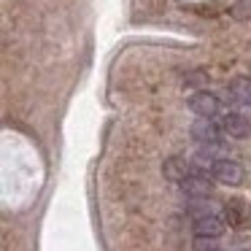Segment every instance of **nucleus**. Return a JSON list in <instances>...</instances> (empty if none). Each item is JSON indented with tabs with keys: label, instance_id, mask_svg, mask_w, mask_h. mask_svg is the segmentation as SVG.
Segmentation results:
<instances>
[{
	"label": "nucleus",
	"instance_id": "nucleus-1",
	"mask_svg": "<svg viewBox=\"0 0 251 251\" xmlns=\"http://www.w3.org/2000/svg\"><path fill=\"white\" fill-rule=\"evenodd\" d=\"M222 125L213 119H200L197 116V122L189 127V135L195 138V143H200L202 149L205 146H219V141H222Z\"/></svg>",
	"mask_w": 251,
	"mask_h": 251
},
{
	"label": "nucleus",
	"instance_id": "nucleus-8",
	"mask_svg": "<svg viewBox=\"0 0 251 251\" xmlns=\"http://www.w3.org/2000/svg\"><path fill=\"white\" fill-rule=\"evenodd\" d=\"M227 95L232 103L238 105H251V78H232V81L227 84Z\"/></svg>",
	"mask_w": 251,
	"mask_h": 251
},
{
	"label": "nucleus",
	"instance_id": "nucleus-9",
	"mask_svg": "<svg viewBox=\"0 0 251 251\" xmlns=\"http://www.w3.org/2000/svg\"><path fill=\"white\" fill-rule=\"evenodd\" d=\"M246 208H243V202L240 200H232V202H227L224 205V222L229 224V227H240V224L246 222Z\"/></svg>",
	"mask_w": 251,
	"mask_h": 251
},
{
	"label": "nucleus",
	"instance_id": "nucleus-11",
	"mask_svg": "<svg viewBox=\"0 0 251 251\" xmlns=\"http://www.w3.org/2000/svg\"><path fill=\"white\" fill-rule=\"evenodd\" d=\"M216 240L219 238H195V251H222Z\"/></svg>",
	"mask_w": 251,
	"mask_h": 251
},
{
	"label": "nucleus",
	"instance_id": "nucleus-4",
	"mask_svg": "<svg viewBox=\"0 0 251 251\" xmlns=\"http://www.w3.org/2000/svg\"><path fill=\"white\" fill-rule=\"evenodd\" d=\"M222 130H224V135H229V138H238V141H243V138H251V122L246 119L243 114H235V111H229V114H224L222 116Z\"/></svg>",
	"mask_w": 251,
	"mask_h": 251
},
{
	"label": "nucleus",
	"instance_id": "nucleus-2",
	"mask_svg": "<svg viewBox=\"0 0 251 251\" xmlns=\"http://www.w3.org/2000/svg\"><path fill=\"white\" fill-rule=\"evenodd\" d=\"M211 173H213V178L224 186H238V184H243V178H246L243 165L235 162V159H216V162L211 165Z\"/></svg>",
	"mask_w": 251,
	"mask_h": 251
},
{
	"label": "nucleus",
	"instance_id": "nucleus-10",
	"mask_svg": "<svg viewBox=\"0 0 251 251\" xmlns=\"http://www.w3.org/2000/svg\"><path fill=\"white\" fill-rule=\"evenodd\" d=\"M186 211L192 213L195 219H202V216H213V205L208 202V197H195V200L189 202V208Z\"/></svg>",
	"mask_w": 251,
	"mask_h": 251
},
{
	"label": "nucleus",
	"instance_id": "nucleus-7",
	"mask_svg": "<svg viewBox=\"0 0 251 251\" xmlns=\"http://www.w3.org/2000/svg\"><path fill=\"white\" fill-rule=\"evenodd\" d=\"M162 173H165V178L173 181V184H184V181L192 176V173H189V165H186V159H181V157H170V159H165Z\"/></svg>",
	"mask_w": 251,
	"mask_h": 251
},
{
	"label": "nucleus",
	"instance_id": "nucleus-3",
	"mask_svg": "<svg viewBox=\"0 0 251 251\" xmlns=\"http://www.w3.org/2000/svg\"><path fill=\"white\" fill-rule=\"evenodd\" d=\"M189 108L195 111L200 119H213V116L219 114V98L211 92H205V89H200V92H195L189 98Z\"/></svg>",
	"mask_w": 251,
	"mask_h": 251
},
{
	"label": "nucleus",
	"instance_id": "nucleus-5",
	"mask_svg": "<svg viewBox=\"0 0 251 251\" xmlns=\"http://www.w3.org/2000/svg\"><path fill=\"white\" fill-rule=\"evenodd\" d=\"M181 189H184V195L186 197H211V192H213V181L208 178V176H202V173H192L189 178L181 184Z\"/></svg>",
	"mask_w": 251,
	"mask_h": 251
},
{
	"label": "nucleus",
	"instance_id": "nucleus-6",
	"mask_svg": "<svg viewBox=\"0 0 251 251\" xmlns=\"http://www.w3.org/2000/svg\"><path fill=\"white\" fill-rule=\"evenodd\" d=\"M224 227H227V222L219 219L216 213H213V216L195 219V238H222Z\"/></svg>",
	"mask_w": 251,
	"mask_h": 251
}]
</instances>
